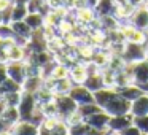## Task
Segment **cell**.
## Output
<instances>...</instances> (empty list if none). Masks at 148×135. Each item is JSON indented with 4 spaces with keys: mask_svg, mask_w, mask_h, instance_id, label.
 Instances as JSON below:
<instances>
[{
    "mask_svg": "<svg viewBox=\"0 0 148 135\" xmlns=\"http://www.w3.org/2000/svg\"><path fill=\"white\" fill-rule=\"evenodd\" d=\"M96 103L110 116H119L131 113V102L126 100L115 87H103L94 92Z\"/></svg>",
    "mask_w": 148,
    "mask_h": 135,
    "instance_id": "cell-1",
    "label": "cell"
},
{
    "mask_svg": "<svg viewBox=\"0 0 148 135\" xmlns=\"http://www.w3.org/2000/svg\"><path fill=\"white\" fill-rule=\"evenodd\" d=\"M18 110H19L21 121H30L32 122L37 110H38V105H37V100H35V94L23 91V97H21V102H19V105H18Z\"/></svg>",
    "mask_w": 148,
    "mask_h": 135,
    "instance_id": "cell-2",
    "label": "cell"
},
{
    "mask_svg": "<svg viewBox=\"0 0 148 135\" xmlns=\"http://www.w3.org/2000/svg\"><path fill=\"white\" fill-rule=\"evenodd\" d=\"M121 57L124 59L127 64H135L143 59H147V52H145V43H124L121 51Z\"/></svg>",
    "mask_w": 148,
    "mask_h": 135,
    "instance_id": "cell-3",
    "label": "cell"
},
{
    "mask_svg": "<svg viewBox=\"0 0 148 135\" xmlns=\"http://www.w3.org/2000/svg\"><path fill=\"white\" fill-rule=\"evenodd\" d=\"M127 72L131 73L132 83L137 84V86H143L148 83V59H143L140 62H135V64H127Z\"/></svg>",
    "mask_w": 148,
    "mask_h": 135,
    "instance_id": "cell-4",
    "label": "cell"
},
{
    "mask_svg": "<svg viewBox=\"0 0 148 135\" xmlns=\"http://www.w3.org/2000/svg\"><path fill=\"white\" fill-rule=\"evenodd\" d=\"M54 103H56V106H58L59 119H64V121L78 110V103L75 102L69 94H64V95H54Z\"/></svg>",
    "mask_w": 148,
    "mask_h": 135,
    "instance_id": "cell-5",
    "label": "cell"
},
{
    "mask_svg": "<svg viewBox=\"0 0 148 135\" xmlns=\"http://www.w3.org/2000/svg\"><path fill=\"white\" fill-rule=\"evenodd\" d=\"M69 95L78 103V106L81 105H88V103H96V99H94V92L89 91L86 86L83 84H73V87L70 89Z\"/></svg>",
    "mask_w": 148,
    "mask_h": 135,
    "instance_id": "cell-6",
    "label": "cell"
},
{
    "mask_svg": "<svg viewBox=\"0 0 148 135\" xmlns=\"http://www.w3.org/2000/svg\"><path fill=\"white\" fill-rule=\"evenodd\" d=\"M119 30L123 33V38L127 43H145L147 42L148 32L134 27L132 24H124V26H119Z\"/></svg>",
    "mask_w": 148,
    "mask_h": 135,
    "instance_id": "cell-7",
    "label": "cell"
},
{
    "mask_svg": "<svg viewBox=\"0 0 148 135\" xmlns=\"http://www.w3.org/2000/svg\"><path fill=\"white\" fill-rule=\"evenodd\" d=\"M7 70H8V78H11L13 81L19 83L21 86H23L24 81H26L27 76H29L26 62H8Z\"/></svg>",
    "mask_w": 148,
    "mask_h": 135,
    "instance_id": "cell-8",
    "label": "cell"
},
{
    "mask_svg": "<svg viewBox=\"0 0 148 135\" xmlns=\"http://www.w3.org/2000/svg\"><path fill=\"white\" fill-rule=\"evenodd\" d=\"M110 118H112V116H110L108 113H105L103 110H99V111L92 113L91 116L84 118V122H88V124H89L92 129H97V130L107 132V130H108Z\"/></svg>",
    "mask_w": 148,
    "mask_h": 135,
    "instance_id": "cell-9",
    "label": "cell"
},
{
    "mask_svg": "<svg viewBox=\"0 0 148 135\" xmlns=\"http://www.w3.org/2000/svg\"><path fill=\"white\" fill-rule=\"evenodd\" d=\"M129 24H132L134 27L143 30V32H148V7L147 5L135 8L132 16L129 18Z\"/></svg>",
    "mask_w": 148,
    "mask_h": 135,
    "instance_id": "cell-10",
    "label": "cell"
},
{
    "mask_svg": "<svg viewBox=\"0 0 148 135\" xmlns=\"http://www.w3.org/2000/svg\"><path fill=\"white\" fill-rule=\"evenodd\" d=\"M134 124V116L131 113H126V115H119V116H112L108 122V130L112 132H119L121 134L124 129H127L129 125Z\"/></svg>",
    "mask_w": 148,
    "mask_h": 135,
    "instance_id": "cell-11",
    "label": "cell"
},
{
    "mask_svg": "<svg viewBox=\"0 0 148 135\" xmlns=\"http://www.w3.org/2000/svg\"><path fill=\"white\" fill-rule=\"evenodd\" d=\"M13 135H38L40 134V125L30 121H19L10 129Z\"/></svg>",
    "mask_w": 148,
    "mask_h": 135,
    "instance_id": "cell-12",
    "label": "cell"
},
{
    "mask_svg": "<svg viewBox=\"0 0 148 135\" xmlns=\"http://www.w3.org/2000/svg\"><path fill=\"white\" fill-rule=\"evenodd\" d=\"M88 76H89V72L86 64H73L69 68V78L73 84H84Z\"/></svg>",
    "mask_w": 148,
    "mask_h": 135,
    "instance_id": "cell-13",
    "label": "cell"
},
{
    "mask_svg": "<svg viewBox=\"0 0 148 135\" xmlns=\"http://www.w3.org/2000/svg\"><path fill=\"white\" fill-rule=\"evenodd\" d=\"M131 115L134 118L148 115V92H143L138 99L131 102Z\"/></svg>",
    "mask_w": 148,
    "mask_h": 135,
    "instance_id": "cell-14",
    "label": "cell"
},
{
    "mask_svg": "<svg viewBox=\"0 0 148 135\" xmlns=\"http://www.w3.org/2000/svg\"><path fill=\"white\" fill-rule=\"evenodd\" d=\"M2 121H3L5 127L10 130L16 122L21 121V116H19V110L18 106H7L5 105L3 111H2Z\"/></svg>",
    "mask_w": 148,
    "mask_h": 135,
    "instance_id": "cell-15",
    "label": "cell"
},
{
    "mask_svg": "<svg viewBox=\"0 0 148 135\" xmlns=\"http://www.w3.org/2000/svg\"><path fill=\"white\" fill-rule=\"evenodd\" d=\"M115 89L118 91L126 100H129V102H134L135 99H138V97L145 92L140 86H137V84H134V83L127 84V86H123V87H115Z\"/></svg>",
    "mask_w": 148,
    "mask_h": 135,
    "instance_id": "cell-16",
    "label": "cell"
},
{
    "mask_svg": "<svg viewBox=\"0 0 148 135\" xmlns=\"http://www.w3.org/2000/svg\"><path fill=\"white\" fill-rule=\"evenodd\" d=\"M75 21H78L80 24H92L94 21H97V13L94 8H77Z\"/></svg>",
    "mask_w": 148,
    "mask_h": 135,
    "instance_id": "cell-17",
    "label": "cell"
},
{
    "mask_svg": "<svg viewBox=\"0 0 148 135\" xmlns=\"http://www.w3.org/2000/svg\"><path fill=\"white\" fill-rule=\"evenodd\" d=\"M96 13L97 18L100 16H115L116 11V3L115 0H99V3L96 5Z\"/></svg>",
    "mask_w": 148,
    "mask_h": 135,
    "instance_id": "cell-18",
    "label": "cell"
},
{
    "mask_svg": "<svg viewBox=\"0 0 148 135\" xmlns=\"http://www.w3.org/2000/svg\"><path fill=\"white\" fill-rule=\"evenodd\" d=\"M83 86H86L88 89L92 91V92H97V91L103 89V87H105V83H103L102 72H99V73H91L89 76L86 78Z\"/></svg>",
    "mask_w": 148,
    "mask_h": 135,
    "instance_id": "cell-19",
    "label": "cell"
},
{
    "mask_svg": "<svg viewBox=\"0 0 148 135\" xmlns=\"http://www.w3.org/2000/svg\"><path fill=\"white\" fill-rule=\"evenodd\" d=\"M27 22V26L30 27V29L34 30V32H37V30H42L43 27H45V16H43L40 11H34V13H29L27 14V18L24 19Z\"/></svg>",
    "mask_w": 148,
    "mask_h": 135,
    "instance_id": "cell-20",
    "label": "cell"
},
{
    "mask_svg": "<svg viewBox=\"0 0 148 135\" xmlns=\"http://www.w3.org/2000/svg\"><path fill=\"white\" fill-rule=\"evenodd\" d=\"M29 13H30V11H29V7H27V5L13 3L11 14H10V24H11V22H18V21H24Z\"/></svg>",
    "mask_w": 148,
    "mask_h": 135,
    "instance_id": "cell-21",
    "label": "cell"
},
{
    "mask_svg": "<svg viewBox=\"0 0 148 135\" xmlns=\"http://www.w3.org/2000/svg\"><path fill=\"white\" fill-rule=\"evenodd\" d=\"M21 91H23V86H21L19 83L13 81L11 78H7L3 83L0 84V100L3 99L5 95H8V94H11V92H21Z\"/></svg>",
    "mask_w": 148,
    "mask_h": 135,
    "instance_id": "cell-22",
    "label": "cell"
},
{
    "mask_svg": "<svg viewBox=\"0 0 148 135\" xmlns=\"http://www.w3.org/2000/svg\"><path fill=\"white\" fill-rule=\"evenodd\" d=\"M43 76H27V80L23 84V91L30 94H35L37 91H40L43 87Z\"/></svg>",
    "mask_w": 148,
    "mask_h": 135,
    "instance_id": "cell-23",
    "label": "cell"
},
{
    "mask_svg": "<svg viewBox=\"0 0 148 135\" xmlns=\"http://www.w3.org/2000/svg\"><path fill=\"white\" fill-rule=\"evenodd\" d=\"M69 68L67 65L64 64H54V67L51 68V73H49L48 78H53V80H64V78H69Z\"/></svg>",
    "mask_w": 148,
    "mask_h": 135,
    "instance_id": "cell-24",
    "label": "cell"
},
{
    "mask_svg": "<svg viewBox=\"0 0 148 135\" xmlns=\"http://www.w3.org/2000/svg\"><path fill=\"white\" fill-rule=\"evenodd\" d=\"M49 134L51 135H70V125H69L64 119H59V121L53 125Z\"/></svg>",
    "mask_w": 148,
    "mask_h": 135,
    "instance_id": "cell-25",
    "label": "cell"
},
{
    "mask_svg": "<svg viewBox=\"0 0 148 135\" xmlns=\"http://www.w3.org/2000/svg\"><path fill=\"white\" fill-rule=\"evenodd\" d=\"M99 110H102L97 103H88V105H81V106H78V113H80L81 116H83V119L84 118H88V116H91L92 113H96V111H99Z\"/></svg>",
    "mask_w": 148,
    "mask_h": 135,
    "instance_id": "cell-26",
    "label": "cell"
},
{
    "mask_svg": "<svg viewBox=\"0 0 148 135\" xmlns=\"http://www.w3.org/2000/svg\"><path fill=\"white\" fill-rule=\"evenodd\" d=\"M21 97H23V91H21V92L8 94V95H5L2 100H3V103L7 106H18V105H19V102H21Z\"/></svg>",
    "mask_w": 148,
    "mask_h": 135,
    "instance_id": "cell-27",
    "label": "cell"
},
{
    "mask_svg": "<svg viewBox=\"0 0 148 135\" xmlns=\"http://www.w3.org/2000/svg\"><path fill=\"white\" fill-rule=\"evenodd\" d=\"M91 129V125L88 122L81 121L80 124H75V125H70V135H84L88 130Z\"/></svg>",
    "mask_w": 148,
    "mask_h": 135,
    "instance_id": "cell-28",
    "label": "cell"
},
{
    "mask_svg": "<svg viewBox=\"0 0 148 135\" xmlns=\"http://www.w3.org/2000/svg\"><path fill=\"white\" fill-rule=\"evenodd\" d=\"M134 125H137L143 134H148V115L147 116H138V118H134Z\"/></svg>",
    "mask_w": 148,
    "mask_h": 135,
    "instance_id": "cell-29",
    "label": "cell"
},
{
    "mask_svg": "<svg viewBox=\"0 0 148 135\" xmlns=\"http://www.w3.org/2000/svg\"><path fill=\"white\" fill-rule=\"evenodd\" d=\"M121 135H143V132H142L137 125L132 124V125H129L127 129H124V130L121 132Z\"/></svg>",
    "mask_w": 148,
    "mask_h": 135,
    "instance_id": "cell-30",
    "label": "cell"
},
{
    "mask_svg": "<svg viewBox=\"0 0 148 135\" xmlns=\"http://www.w3.org/2000/svg\"><path fill=\"white\" fill-rule=\"evenodd\" d=\"M13 7V0H0V13H5Z\"/></svg>",
    "mask_w": 148,
    "mask_h": 135,
    "instance_id": "cell-31",
    "label": "cell"
},
{
    "mask_svg": "<svg viewBox=\"0 0 148 135\" xmlns=\"http://www.w3.org/2000/svg\"><path fill=\"white\" fill-rule=\"evenodd\" d=\"M8 78V70H7V64L0 62V84L3 83L5 80Z\"/></svg>",
    "mask_w": 148,
    "mask_h": 135,
    "instance_id": "cell-32",
    "label": "cell"
},
{
    "mask_svg": "<svg viewBox=\"0 0 148 135\" xmlns=\"http://www.w3.org/2000/svg\"><path fill=\"white\" fill-rule=\"evenodd\" d=\"M3 108H5V103H3V100H0V132H2V130H8V129L5 127L3 121H2V111H3Z\"/></svg>",
    "mask_w": 148,
    "mask_h": 135,
    "instance_id": "cell-33",
    "label": "cell"
},
{
    "mask_svg": "<svg viewBox=\"0 0 148 135\" xmlns=\"http://www.w3.org/2000/svg\"><path fill=\"white\" fill-rule=\"evenodd\" d=\"M129 3L132 5V7H142V5H147V0H127Z\"/></svg>",
    "mask_w": 148,
    "mask_h": 135,
    "instance_id": "cell-34",
    "label": "cell"
},
{
    "mask_svg": "<svg viewBox=\"0 0 148 135\" xmlns=\"http://www.w3.org/2000/svg\"><path fill=\"white\" fill-rule=\"evenodd\" d=\"M105 134H107V132H103V130H97V129H92V127H91L84 135H105Z\"/></svg>",
    "mask_w": 148,
    "mask_h": 135,
    "instance_id": "cell-35",
    "label": "cell"
},
{
    "mask_svg": "<svg viewBox=\"0 0 148 135\" xmlns=\"http://www.w3.org/2000/svg\"><path fill=\"white\" fill-rule=\"evenodd\" d=\"M30 0H13V3H21V5H29Z\"/></svg>",
    "mask_w": 148,
    "mask_h": 135,
    "instance_id": "cell-36",
    "label": "cell"
},
{
    "mask_svg": "<svg viewBox=\"0 0 148 135\" xmlns=\"http://www.w3.org/2000/svg\"><path fill=\"white\" fill-rule=\"evenodd\" d=\"M145 52H147V59H148V37H147V42H145Z\"/></svg>",
    "mask_w": 148,
    "mask_h": 135,
    "instance_id": "cell-37",
    "label": "cell"
},
{
    "mask_svg": "<svg viewBox=\"0 0 148 135\" xmlns=\"http://www.w3.org/2000/svg\"><path fill=\"white\" fill-rule=\"evenodd\" d=\"M0 135H13V134H11L10 130H2V132H0Z\"/></svg>",
    "mask_w": 148,
    "mask_h": 135,
    "instance_id": "cell-38",
    "label": "cell"
},
{
    "mask_svg": "<svg viewBox=\"0 0 148 135\" xmlns=\"http://www.w3.org/2000/svg\"><path fill=\"white\" fill-rule=\"evenodd\" d=\"M105 135H121V134H119V132H112V130H108Z\"/></svg>",
    "mask_w": 148,
    "mask_h": 135,
    "instance_id": "cell-39",
    "label": "cell"
},
{
    "mask_svg": "<svg viewBox=\"0 0 148 135\" xmlns=\"http://www.w3.org/2000/svg\"><path fill=\"white\" fill-rule=\"evenodd\" d=\"M0 24H3V16H2V13H0Z\"/></svg>",
    "mask_w": 148,
    "mask_h": 135,
    "instance_id": "cell-40",
    "label": "cell"
},
{
    "mask_svg": "<svg viewBox=\"0 0 148 135\" xmlns=\"http://www.w3.org/2000/svg\"><path fill=\"white\" fill-rule=\"evenodd\" d=\"M143 135H148V134H143Z\"/></svg>",
    "mask_w": 148,
    "mask_h": 135,
    "instance_id": "cell-41",
    "label": "cell"
},
{
    "mask_svg": "<svg viewBox=\"0 0 148 135\" xmlns=\"http://www.w3.org/2000/svg\"><path fill=\"white\" fill-rule=\"evenodd\" d=\"M147 7H148V3H147Z\"/></svg>",
    "mask_w": 148,
    "mask_h": 135,
    "instance_id": "cell-42",
    "label": "cell"
}]
</instances>
